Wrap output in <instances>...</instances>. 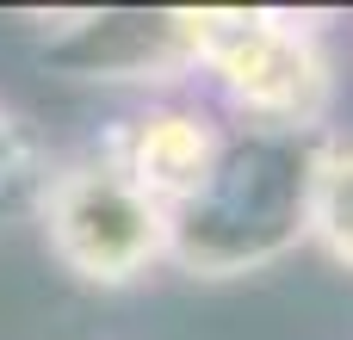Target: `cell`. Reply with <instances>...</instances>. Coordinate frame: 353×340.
Masks as SVG:
<instances>
[{
	"mask_svg": "<svg viewBox=\"0 0 353 340\" xmlns=\"http://www.w3.org/2000/svg\"><path fill=\"white\" fill-rule=\"evenodd\" d=\"M192 74L236 111V124L323 136L341 68L316 12L285 6H180Z\"/></svg>",
	"mask_w": 353,
	"mask_h": 340,
	"instance_id": "7a4b0ae2",
	"label": "cell"
},
{
	"mask_svg": "<svg viewBox=\"0 0 353 340\" xmlns=\"http://www.w3.org/2000/svg\"><path fill=\"white\" fill-rule=\"evenodd\" d=\"M223 142H230V124L217 118V105L186 99V93H161V99L137 105L130 118H118L99 136V155L143 198H155L174 217L180 204H192L205 192V180L217 173Z\"/></svg>",
	"mask_w": 353,
	"mask_h": 340,
	"instance_id": "277c9868",
	"label": "cell"
},
{
	"mask_svg": "<svg viewBox=\"0 0 353 340\" xmlns=\"http://www.w3.org/2000/svg\"><path fill=\"white\" fill-rule=\"evenodd\" d=\"M304 248L353 273V130H323L310 142V192H304Z\"/></svg>",
	"mask_w": 353,
	"mask_h": 340,
	"instance_id": "8992f818",
	"label": "cell"
},
{
	"mask_svg": "<svg viewBox=\"0 0 353 340\" xmlns=\"http://www.w3.org/2000/svg\"><path fill=\"white\" fill-rule=\"evenodd\" d=\"M31 204L50 260L87 291H130L155 266H168V211L143 198L99 149L43 167Z\"/></svg>",
	"mask_w": 353,
	"mask_h": 340,
	"instance_id": "3957f363",
	"label": "cell"
},
{
	"mask_svg": "<svg viewBox=\"0 0 353 340\" xmlns=\"http://www.w3.org/2000/svg\"><path fill=\"white\" fill-rule=\"evenodd\" d=\"M25 173H37V142H31V130L12 118V105L0 99V198H6Z\"/></svg>",
	"mask_w": 353,
	"mask_h": 340,
	"instance_id": "52a82bcc",
	"label": "cell"
},
{
	"mask_svg": "<svg viewBox=\"0 0 353 340\" xmlns=\"http://www.w3.org/2000/svg\"><path fill=\"white\" fill-rule=\"evenodd\" d=\"M310 142L292 130L230 124L217 173L192 204L168 217V266L205 285L254 279L304 248V192H310Z\"/></svg>",
	"mask_w": 353,
	"mask_h": 340,
	"instance_id": "6da1fadb",
	"label": "cell"
},
{
	"mask_svg": "<svg viewBox=\"0 0 353 340\" xmlns=\"http://www.w3.org/2000/svg\"><path fill=\"white\" fill-rule=\"evenodd\" d=\"M62 56L93 81H143V87L199 81L180 6L174 12H99V19H81V25H68Z\"/></svg>",
	"mask_w": 353,
	"mask_h": 340,
	"instance_id": "5b68a950",
	"label": "cell"
}]
</instances>
